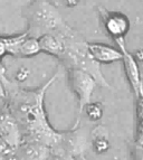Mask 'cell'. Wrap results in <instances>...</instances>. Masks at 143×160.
I'll return each instance as SVG.
<instances>
[{
	"label": "cell",
	"instance_id": "6",
	"mask_svg": "<svg viewBox=\"0 0 143 160\" xmlns=\"http://www.w3.org/2000/svg\"><path fill=\"white\" fill-rule=\"evenodd\" d=\"M96 10L106 34L114 40L125 39L130 30V20L127 16L121 11L107 10L103 6H96Z\"/></svg>",
	"mask_w": 143,
	"mask_h": 160
},
{
	"label": "cell",
	"instance_id": "22",
	"mask_svg": "<svg viewBox=\"0 0 143 160\" xmlns=\"http://www.w3.org/2000/svg\"><path fill=\"white\" fill-rule=\"evenodd\" d=\"M64 2L67 7H75L76 5H78L80 0H64Z\"/></svg>",
	"mask_w": 143,
	"mask_h": 160
},
{
	"label": "cell",
	"instance_id": "5",
	"mask_svg": "<svg viewBox=\"0 0 143 160\" xmlns=\"http://www.w3.org/2000/svg\"><path fill=\"white\" fill-rule=\"evenodd\" d=\"M67 81L71 91L74 93L77 99V107H78V115L83 113V109L87 103L91 102L92 94L97 86L95 80L77 68H66Z\"/></svg>",
	"mask_w": 143,
	"mask_h": 160
},
{
	"label": "cell",
	"instance_id": "19",
	"mask_svg": "<svg viewBox=\"0 0 143 160\" xmlns=\"http://www.w3.org/2000/svg\"><path fill=\"white\" fill-rule=\"evenodd\" d=\"M5 55H7V53H6V46H5V42H3V36H0V58H2Z\"/></svg>",
	"mask_w": 143,
	"mask_h": 160
},
{
	"label": "cell",
	"instance_id": "14",
	"mask_svg": "<svg viewBox=\"0 0 143 160\" xmlns=\"http://www.w3.org/2000/svg\"><path fill=\"white\" fill-rule=\"evenodd\" d=\"M27 37L26 32L21 34L11 35V36H3V42L6 46V53L13 57H18L19 48H20L21 43Z\"/></svg>",
	"mask_w": 143,
	"mask_h": 160
},
{
	"label": "cell",
	"instance_id": "3",
	"mask_svg": "<svg viewBox=\"0 0 143 160\" xmlns=\"http://www.w3.org/2000/svg\"><path fill=\"white\" fill-rule=\"evenodd\" d=\"M22 17L27 22L26 34L39 38L46 34L57 36L68 25L56 6L48 0H32L22 8Z\"/></svg>",
	"mask_w": 143,
	"mask_h": 160
},
{
	"label": "cell",
	"instance_id": "10",
	"mask_svg": "<svg viewBox=\"0 0 143 160\" xmlns=\"http://www.w3.org/2000/svg\"><path fill=\"white\" fill-rule=\"evenodd\" d=\"M87 49L91 56L98 64H111L122 59V53L119 48L103 43H87Z\"/></svg>",
	"mask_w": 143,
	"mask_h": 160
},
{
	"label": "cell",
	"instance_id": "20",
	"mask_svg": "<svg viewBox=\"0 0 143 160\" xmlns=\"http://www.w3.org/2000/svg\"><path fill=\"white\" fill-rule=\"evenodd\" d=\"M6 78H7V76H6V67L3 66L1 58H0V81H3Z\"/></svg>",
	"mask_w": 143,
	"mask_h": 160
},
{
	"label": "cell",
	"instance_id": "2",
	"mask_svg": "<svg viewBox=\"0 0 143 160\" xmlns=\"http://www.w3.org/2000/svg\"><path fill=\"white\" fill-rule=\"evenodd\" d=\"M65 45L63 56L59 58L62 65L66 68H77L91 75L98 86L111 88L110 83L102 73L101 64L94 61L87 49V42L74 28L68 26L59 36Z\"/></svg>",
	"mask_w": 143,
	"mask_h": 160
},
{
	"label": "cell",
	"instance_id": "4",
	"mask_svg": "<svg viewBox=\"0 0 143 160\" xmlns=\"http://www.w3.org/2000/svg\"><path fill=\"white\" fill-rule=\"evenodd\" d=\"M88 148L87 137L80 128V120L77 119L72 129L61 131V136L57 143L51 148L52 152L63 153L75 158L80 155H84V152Z\"/></svg>",
	"mask_w": 143,
	"mask_h": 160
},
{
	"label": "cell",
	"instance_id": "13",
	"mask_svg": "<svg viewBox=\"0 0 143 160\" xmlns=\"http://www.w3.org/2000/svg\"><path fill=\"white\" fill-rule=\"evenodd\" d=\"M40 53L39 44H38V39L34 37H29L27 35V37L24 39V42L21 43L20 48H19V58H30Z\"/></svg>",
	"mask_w": 143,
	"mask_h": 160
},
{
	"label": "cell",
	"instance_id": "15",
	"mask_svg": "<svg viewBox=\"0 0 143 160\" xmlns=\"http://www.w3.org/2000/svg\"><path fill=\"white\" fill-rule=\"evenodd\" d=\"M84 111L91 121H98L103 117L104 108L101 102H90L84 107L83 112Z\"/></svg>",
	"mask_w": 143,
	"mask_h": 160
},
{
	"label": "cell",
	"instance_id": "18",
	"mask_svg": "<svg viewBox=\"0 0 143 160\" xmlns=\"http://www.w3.org/2000/svg\"><path fill=\"white\" fill-rule=\"evenodd\" d=\"M47 160H74V158L67 155H62V153H56V152L49 151Z\"/></svg>",
	"mask_w": 143,
	"mask_h": 160
},
{
	"label": "cell",
	"instance_id": "11",
	"mask_svg": "<svg viewBox=\"0 0 143 160\" xmlns=\"http://www.w3.org/2000/svg\"><path fill=\"white\" fill-rule=\"evenodd\" d=\"M37 39L40 52L52 55L58 59L63 56L64 51H65V45L59 37L52 34H46L40 36Z\"/></svg>",
	"mask_w": 143,
	"mask_h": 160
},
{
	"label": "cell",
	"instance_id": "23",
	"mask_svg": "<svg viewBox=\"0 0 143 160\" xmlns=\"http://www.w3.org/2000/svg\"><path fill=\"white\" fill-rule=\"evenodd\" d=\"M74 160H87V159H86L85 155H80V156H77V157H75Z\"/></svg>",
	"mask_w": 143,
	"mask_h": 160
},
{
	"label": "cell",
	"instance_id": "16",
	"mask_svg": "<svg viewBox=\"0 0 143 160\" xmlns=\"http://www.w3.org/2000/svg\"><path fill=\"white\" fill-rule=\"evenodd\" d=\"M29 75H30L29 68H27V67L22 66V67H20L18 71H17L16 75H15V81H16V83L17 82L22 83V82H25L27 78H28V76H29Z\"/></svg>",
	"mask_w": 143,
	"mask_h": 160
},
{
	"label": "cell",
	"instance_id": "8",
	"mask_svg": "<svg viewBox=\"0 0 143 160\" xmlns=\"http://www.w3.org/2000/svg\"><path fill=\"white\" fill-rule=\"evenodd\" d=\"M0 139L11 149L17 148L21 142V132L18 122L6 103L0 107Z\"/></svg>",
	"mask_w": 143,
	"mask_h": 160
},
{
	"label": "cell",
	"instance_id": "17",
	"mask_svg": "<svg viewBox=\"0 0 143 160\" xmlns=\"http://www.w3.org/2000/svg\"><path fill=\"white\" fill-rule=\"evenodd\" d=\"M13 149H11L8 144H6L5 142L0 139V160H5L11 153Z\"/></svg>",
	"mask_w": 143,
	"mask_h": 160
},
{
	"label": "cell",
	"instance_id": "9",
	"mask_svg": "<svg viewBox=\"0 0 143 160\" xmlns=\"http://www.w3.org/2000/svg\"><path fill=\"white\" fill-rule=\"evenodd\" d=\"M49 148L38 142L21 141L5 160H47Z\"/></svg>",
	"mask_w": 143,
	"mask_h": 160
},
{
	"label": "cell",
	"instance_id": "7",
	"mask_svg": "<svg viewBox=\"0 0 143 160\" xmlns=\"http://www.w3.org/2000/svg\"><path fill=\"white\" fill-rule=\"evenodd\" d=\"M117 45L119 51L122 53L123 66H124V72L126 75V78L129 81V84L131 86L133 94L136 98V100H142V80H141L140 67L136 57L132 53L126 49L125 46V39H117L114 40Z\"/></svg>",
	"mask_w": 143,
	"mask_h": 160
},
{
	"label": "cell",
	"instance_id": "1",
	"mask_svg": "<svg viewBox=\"0 0 143 160\" xmlns=\"http://www.w3.org/2000/svg\"><path fill=\"white\" fill-rule=\"evenodd\" d=\"M58 75L56 72L47 82L35 88H21L8 78L2 81L7 93L5 103L18 122L21 141L38 142L49 149L58 141L61 131L51 124L45 108L46 93Z\"/></svg>",
	"mask_w": 143,
	"mask_h": 160
},
{
	"label": "cell",
	"instance_id": "12",
	"mask_svg": "<svg viewBox=\"0 0 143 160\" xmlns=\"http://www.w3.org/2000/svg\"><path fill=\"white\" fill-rule=\"evenodd\" d=\"M92 148L93 150L101 155L105 153L110 149V141H109V131L105 127L97 126L92 131Z\"/></svg>",
	"mask_w": 143,
	"mask_h": 160
},
{
	"label": "cell",
	"instance_id": "21",
	"mask_svg": "<svg viewBox=\"0 0 143 160\" xmlns=\"http://www.w3.org/2000/svg\"><path fill=\"white\" fill-rule=\"evenodd\" d=\"M6 96H7V93H6L5 85H3L2 81H0V100H5Z\"/></svg>",
	"mask_w": 143,
	"mask_h": 160
}]
</instances>
